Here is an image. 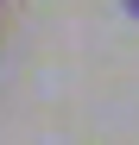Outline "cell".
Here are the masks:
<instances>
[{
	"label": "cell",
	"mask_w": 139,
	"mask_h": 145,
	"mask_svg": "<svg viewBox=\"0 0 139 145\" xmlns=\"http://www.w3.org/2000/svg\"><path fill=\"white\" fill-rule=\"evenodd\" d=\"M127 7H133V13H139V0H127Z\"/></svg>",
	"instance_id": "cell-1"
}]
</instances>
